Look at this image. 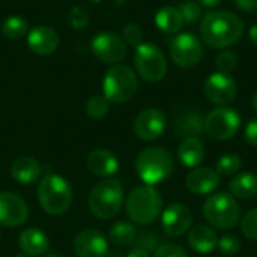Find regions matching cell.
I'll use <instances>...</instances> for the list:
<instances>
[{"instance_id": "18", "label": "cell", "mask_w": 257, "mask_h": 257, "mask_svg": "<svg viewBox=\"0 0 257 257\" xmlns=\"http://www.w3.org/2000/svg\"><path fill=\"white\" fill-rule=\"evenodd\" d=\"M27 45L29 48L39 56L51 54L59 47V35L54 29L48 26H38L33 27L27 35Z\"/></svg>"}, {"instance_id": "14", "label": "cell", "mask_w": 257, "mask_h": 257, "mask_svg": "<svg viewBox=\"0 0 257 257\" xmlns=\"http://www.w3.org/2000/svg\"><path fill=\"white\" fill-rule=\"evenodd\" d=\"M29 217L27 203L14 193L0 191V226L17 227Z\"/></svg>"}, {"instance_id": "38", "label": "cell", "mask_w": 257, "mask_h": 257, "mask_svg": "<svg viewBox=\"0 0 257 257\" xmlns=\"http://www.w3.org/2000/svg\"><path fill=\"white\" fill-rule=\"evenodd\" d=\"M244 139H245V142H247L250 146L257 148V117L251 119V120L247 123L245 131H244Z\"/></svg>"}, {"instance_id": "5", "label": "cell", "mask_w": 257, "mask_h": 257, "mask_svg": "<svg viewBox=\"0 0 257 257\" xmlns=\"http://www.w3.org/2000/svg\"><path fill=\"white\" fill-rule=\"evenodd\" d=\"M123 203V188L117 179H102L98 182L89 194V209L90 212L101 218L110 220L116 217Z\"/></svg>"}, {"instance_id": "2", "label": "cell", "mask_w": 257, "mask_h": 257, "mask_svg": "<svg viewBox=\"0 0 257 257\" xmlns=\"http://www.w3.org/2000/svg\"><path fill=\"white\" fill-rule=\"evenodd\" d=\"M126 215L131 221L146 226L154 223L163 209V197L152 185H139L126 197Z\"/></svg>"}, {"instance_id": "29", "label": "cell", "mask_w": 257, "mask_h": 257, "mask_svg": "<svg viewBox=\"0 0 257 257\" xmlns=\"http://www.w3.org/2000/svg\"><path fill=\"white\" fill-rule=\"evenodd\" d=\"M241 167H242V160H241L239 155H236V154H226V155H223L217 161L215 172L220 176H230V175L238 173Z\"/></svg>"}, {"instance_id": "43", "label": "cell", "mask_w": 257, "mask_h": 257, "mask_svg": "<svg viewBox=\"0 0 257 257\" xmlns=\"http://www.w3.org/2000/svg\"><path fill=\"white\" fill-rule=\"evenodd\" d=\"M251 105H253V108L257 111V93L253 96V99H251Z\"/></svg>"}, {"instance_id": "26", "label": "cell", "mask_w": 257, "mask_h": 257, "mask_svg": "<svg viewBox=\"0 0 257 257\" xmlns=\"http://www.w3.org/2000/svg\"><path fill=\"white\" fill-rule=\"evenodd\" d=\"M155 24L157 27L167 35L178 33L184 26V18L179 12V9L173 6H164L161 8L155 15Z\"/></svg>"}, {"instance_id": "21", "label": "cell", "mask_w": 257, "mask_h": 257, "mask_svg": "<svg viewBox=\"0 0 257 257\" xmlns=\"http://www.w3.org/2000/svg\"><path fill=\"white\" fill-rule=\"evenodd\" d=\"M218 236L214 229L205 224H199L188 232V245L199 254H208L217 248Z\"/></svg>"}, {"instance_id": "40", "label": "cell", "mask_w": 257, "mask_h": 257, "mask_svg": "<svg viewBox=\"0 0 257 257\" xmlns=\"http://www.w3.org/2000/svg\"><path fill=\"white\" fill-rule=\"evenodd\" d=\"M126 257H151V254L148 253V251H145V250H142V248H133L130 253H128V256Z\"/></svg>"}, {"instance_id": "34", "label": "cell", "mask_w": 257, "mask_h": 257, "mask_svg": "<svg viewBox=\"0 0 257 257\" xmlns=\"http://www.w3.org/2000/svg\"><path fill=\"white\" fill-rule=\"evenodd\" d=\"M179 12L184 18V23H188V24H194L199 18H200V14H202V9H200V5L197 2H185L181 5L179 8Z\"/></svg>"}, {"instance_id": "27", "label": "cell", "mask_w": 257, "mask_h": 257, "mask_svg": "<svg viewBox=\"0 0 257 257\" xmlns=\"http://www.w3.org/2000/svg\"><path fill=\"white\" fill-rule=\"evenodd\" d=\"M137 230L131 223L119 221L111 226L108 232V241L116 247H131L136 244Z\"/></svg>"}, {"instance_id": "23", "label": "cell", "mask_w": 257, "mask_h": 257, "mask_svg": "<svg viewBox=\"0 0 257 257\" xmlns=\"http://www.w3.org/2000/svg\"><path fill=\"white\" fill-rule=\"evenodd\" d=\"M178 160L184 167L196 169L205 160V146L197 137H187L178 148Z\"/></svg>"}, {"instance_id": "4", "label": "cell", "mask_w": 257, "mask_h": 257, "mask_svg": "<svg viewBox=\"0 0 257 257\" xmlns=\"http://www.w3.org/2000/svg\"><path fill=\"white\" fill-rule=\"evenodd\" d=\"M41 208L50 215H62L72 205V190L69 182L54 173L45 175L38 185Z\"/></svg>"}, {"instance_id": "16", "label": "cell", "mask_w": 257, "mask_h": 257, "mask_svg": "<svg viewBox=\"0 0 257 257\" xmlns=\"http://www.w3.org/2000/svg\"><path fill=\"white\" fill-rule=\"evenodd\" d=\"M74 251L77 257H107L108 241L95 229H86L74 238Z\"/></svg>"}, {"instance_id": "15", "label": "cell", "mask_w": 257, "mask_h": 257, "mask_svg": "<svg viewBox=\"0 0 257 257\" xmlns=\"http://www.w3.org/2000/svg\"><path fill=\"white\" fill-rule=\"evenodd\" d=\"M193 215L191 211L182 203H172L163 211L161 227L169 236H182L191 227Z\"/></svg>"}, {"instance_id": "28", "label": "cell", "mask_w": 257, "mask_h": 257, "mask_svg": "<svg viewBox=\"0 0 257 257\" xmlns=\"http://www.w3.org/2000/svg\"><path fill=\"white\" fill-rule=\"evenodd\" d=\"M2 32L9 39H20L27 33V21L20 15L8 17L2 24Z\"/></svg>"}, {"instance_id": "1", "label": "cell", "mask_w": 257, "mask_h": 257, "mask_svg": "<svg viewBox=\"0 0 257 257\" xmlns=\"http://www.w3.org/2000/svg\"><path fill=\"white\" fill-rule=\"evenodd\" d=\"M244 35V21L233 12L212 11L200 23V36L212 48H226L233 45Z\"/></svg>"}, {"instance_id": "32", "label": "cell", "mask_w": 257, "mask_h": 257, "mask_svg": "<svg viewBox=\"0 0 257 257\" xmlns=\"http://www.w3.org/2000/svg\"><path fill=\"white\" fill-rule=\"evenodd\" d=\"M137 248H142L145 251H155L161 245V238L155 232H143L142 235H137L136 239Z\"/></svg>"}, {"instance_id": "36", "label": "cell", "mask_w": 257, "mask_h": 257, "mask_svg": "<svg viewBox=\"0 0 257 257\" xmlns=\"http://www.w3.org/2000/svg\"><path fill=\"white\" fill-rule=\"evenodd\" d=\"M154 257H188L187 251L178 244H161L155 251Z\"/></svg>"}, {"instance_id": "12", "label": "cell", "mask_w": 257, "mask_h": 257, "mask_svg": "<svg viewBox=\"0 0 257 257\" xmlns=\"http://www.w3.org/2000/svg\"><path fill=\"white\" fill-rule=\"evenodd\" d=\"M92 51L101 62L117 63L126 56V45L113 32H101L92 39Z\"/></svg>"}, {"instance_id": "6", "label": "cell", "mask_w": 257, "mask_h": 257, "mask_svg": "<svg viewBox=\"0 0 257 257\" xmlns=\"http://www.w3.org/2000/svg\"><path fill=\"white\" fill-rule=\"evenodd\" d=\"M203 217L215 229H233L241 218V209L235 197L229 193H217L203 203Z\"/></svg>"}, {"instance_id": "19", "label": "cell", "mask_w": 257, "mask_h": 257, "mask_svg": "<svg viewBox=\"0 0 257 257\" xmlns=\"http://www.w3.org/2000/svg\"><path fill=\"white\" fill-rule=\"evenodd\" d=\"M89 170L99 178H111L119 170V161L113 152L107 149H95L87 157Z\"/></svg>"}, {"instance_id": "24", "label": "cell", "mask_w": 257, "mask_h": 257, "mask_svg": "<svg viewBox=\"0 0 257 257\" xmlns=\"http://www.w3.org/2000/svg\"><path fill=\"white\" fill-rule=\"evenodd\" d=\"M41 175L39 163L32 157H20L11 166V176L23 185H30L36 182Z\"/></svg>"}, {"instance_id": "33", "label": "cell", "mask_w": 257, "mask_h": 257, "mask_svg": "<svg viewBox=\"0 0 257 257\" xmlns=\"http://www.w3.org/2000/svg\"><path fill=\"white\" fill-rule=\"evenodd\" d=\"M217 248L226 256H233L241 250V241L235 235H224L218 239Z\"/></svg>"}, {"instance_id": "41", "label": "cell", "mask_w": 257, "mask_h": 257, "mask_svg": "<svg viewBox=\"0 0 257 257\" xmlns=\"http://www.w3.org/2000/svg\"><path fill=\"white\" fill-rule=\"evenodd\" d=\"M197 3H200V5H203L206 8H214V6L220 5L221 0H197Z\"/></svg>"}, {"instance_id": "37", "label": "cell", "mask_w": 257, "mask_h": 257, "mask_svg": "<svg viewBox=\"0 0 257 257\" xmlns=\"http://www.w3.org/2000/svg\"><path fill=\"white\" fill-rule=\"evenodd\" d=\"M123 38L126 39L128 44H131L133 47H137L143 42V32L137 24L131 23L123 29Z\"/></svg>"}, {"instance_id": "22", "label": "cell", "mask_w": 257, "mask_h": 257, "mask_svg": "<svg viewBox=\"0 0 257 257\" xmlns=\"http://www.w3.org/2000/svg\"><path fill=\"white\" fill-rule=\"evenodd\" d=\"M175 131L178 136L187 137H200L205 133V117L194 110H187L176 116Z\"/></svg>"}, {"instance_id": "39", "label": "cell", "mask_w": 257, "mask_h": 257, "mask_svg": "<svg viewBox=\"0 0 257 257\" xmlns=\"http://www.w3.org/2000/svg\"><path fill=\"white\" fill-rule=\"evenodd\" d=\"M233 3L244 12H254L257 9V0H233Z\"/></svg>"}, {"instance_id": "44", "label": "cell", "mask_w": 257, "mask_h": 257, "mask_svg": "<svg viewBox=\"0 0 257 257\" xmlns=\"http://www.w3.org/2000/svg\"><path fill=\"white\" fill-rule=\"evenodd\" d=\"M45 257H63V256H59V254H48V256Z\"/></svg>"}, {"instance_id": "10", "label": "cell", "mask_w": 257, "mask_h": 257, "mask_svg": "<svg viewBox=\"0 0 257 257\" xmlns=\"http://www.w3.org/2000/svg\"><path fill=\"white\" fill-rule=\"evenodd\" d=\"M203 56L202 41L191 32H182L170 41V57L181 68L197 65Z\"/></svg>"}, {"instance_id": "3", "label": "cell", "mask_w": 257, "mask_h": 257, "mask_svg": "<svg viewBox=\"0 0 257 257\" xmlns=\"http://www.w3.org/2000/svg\"><path fill=\"white\" fill-rule=\"evenodd\" d=\"M175 167L172 154L160 146L143 149L136 158V172L146 185H157L166 181Z\"/></svg>"}, {"instance_id": "30", "label": "cell", "mask_w": 257, "mask_h": 257, "mask_svg": "<svg viewBox=\"0 0 257 257\" xmlns=\"http://www.w3.org/2000/svg\"><path fill=\"white\" fill-rule=\"evenodd\" d=\"M86 113L92 119H102L108 113V99L104 95H95L86 102Z\"/></svg>"}, {"instance_id": "25", "label": "cell", "mask_w": 257, "mask_h": 257, "mask_svg": "<svg viewBox=\"0 0 257 257\" xmlns=\"http://www.w3.org/2000/svg\"><path fill=\"white\" fill-rule=\"evenodd\" d=\"M229 188L235 199H253L257 196V176L251 172L239 173L230 181Z\"/></svg>"}, {"instance_id": "9", "label": "cell", "mask_w": 257, "mask_h": 257, "mask_svg": "<svg viewBox=\"0 0 257 257\" xmlns=\"http://www.w3.org/2000/svg\"><path fill=\"white\" fill-rule=\"evenodd\" d=\"M241 128V116L229 107H217L205 117V133L215 140H230Z\"/></svg>"}, {"instance_id": "31", "label": "cell", "mask_w": 257, "mask_h": 257, "mask_svg": "<svg viewBox=\"0 0 257 257\" xmlns=\"http://www.w3.org/2000/svg\"><path fill=\"white\" fill-rule=\"evenodd\" d=\"M241 232L247 239L257 241V208L248 211L242 217V220H241Z\"/></svg>"}, {"instance_id": "42", "label": "cell", "mask_w": 257, "mask_h": 257, "mask_svg": "<svg viewBox=\"0 0 257 257\" xmlns=\"http://www.w3.org/2000/svg\"><path fill=\"white\" fill-rule=\"evenodd\" d=\"M248 38H250V41L257 45V24L254 26H251V29H250V32H248Z\"/></svg>"}, {"instance_id": "17", "label": "cell", "mask_w": 257, "mask_h": 257, "mask_svg": "<svg viewBox=\"0 0 257 257\" xmlns=\"http://www.w3.org/2000/svg\"><path fill=\"white\" fill-rule=\"evenodd\" d=\"M185 187L193 194H211L220 187V175L209 167H196L187 175Z\"/></svg>"}, {"instance_id": "35", "label": "cell", "mask_w": 257, "mask_h": 257, "mask_svg": "<svg viewBox=\"0 0 257 257\" xmlns=\"http://www.w3.org/2000/svg\"><path fill=\"white\" fill-rule=\"evenodd\" d=\"M217 68L220 69V72H226L229 74L230 71H233L238 65V56L233 53V51H221L218 56H217Z\"/></svg>"}, {"instance_id": "20", "label": "cell", "mask_w": 257, "mask_h": 257, "mask_svg": "<svg viewBox=\"0 0 257 257\" xmlns=\"http://www.w3.org/2000/svg\"><path fill=\"white\" fill-rule=\"evenodd\" d=\"M18 245H20L21 251L27 256H42L50 248V239L41 229L29 227L20 233Z\"/></svg>"}, {"instance_id": "11", "label": "cell", "mask_w": 257, "mask_h": 257, "mask_svg": "<svg viewBox=\"0 0 257 257\" xmlns=\"http://www.w3.org/2000/svg\"><path fill=\"white\" fill-rule=\"evenodd\" d=\"M205 96L215 105L224 107L230 104L238 93V84L233 77L226 72H214L211 74L203 86Z\"/></svg>"}, {"instance_id": "13", "label": "cell", "mask_w": 257, "mask_h": 257, "mask_svg": "<svg viewBox=\"0 0 257 257\" xmlns=\"http://www.w3.org/2000/svg\"><path fill=\"white\" fill-rule=\"evenodd\" d=\"M167 125L166 114L158 108L143 110L134 120V133L140 140L152 142L161 137Z\"/></svg>"}, {"instance_id": "7", "label": "cell", "mask_w": 257, "mask_h": 257, "mask_svg": "<svg viewBox=\"0 0 257 257\" xmlns=\"http://www.w3.org/2000/svg\"><path fill=\"white\" fill-rule=\"evenodd\" d=\"M139 87L136 72L126 65H116L110 68L102 81L104 96L111 102H126L130 101Z\"/></svg>"}, {"instance_id": "8", "label": "cell", "mask_w": 257, "mask_h": 257, "mask_svg": "<svg viewBox=\"0 0 257 257\" xmlns=\"http://www.w3.org/2000/svg\"><path fill=\"white\" fill-rule=\"evenodd\" d=\"M134 65L137 74L148 83H158L166 77L167 62L164 53L151 42H142L134 51Z\"/></svg>"}, {"instance_id": "45", "label": "cell", "mask_w": 257, "mask_h": 257, "mask_svg": "<svg viewBox=\"0 0 257 257\" xmlns=\"http://www.w3.org/2000/svg\"><path fill=\"white\" fill-rule=\"evenodd\" d=\"M14 257H27V256H21V254H20V256H14Z\"/></svg>"}]
</instances>
